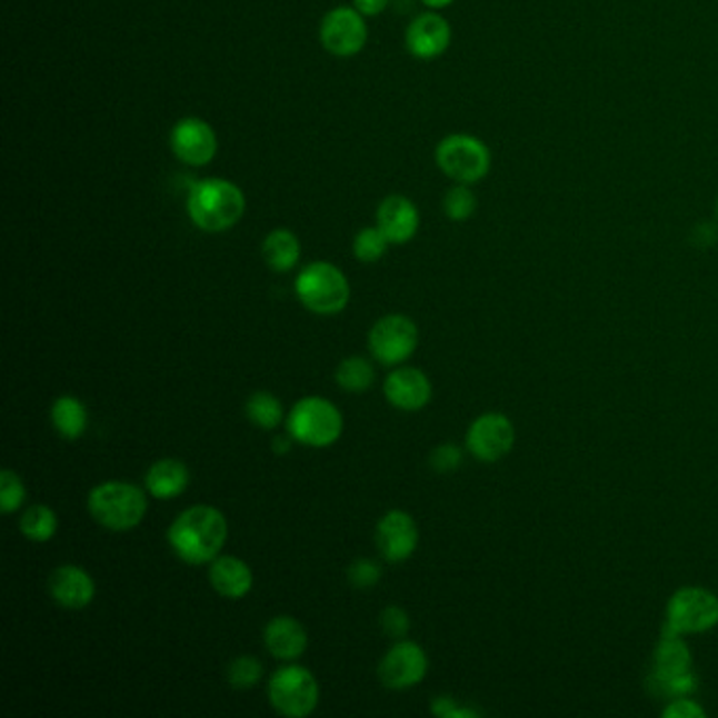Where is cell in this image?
<instances>
[{"mask_svg":"<svg viewBox=\"0 0 718 718\" xmlns=\"http://www.w3.org/2000/svg\"><path fill=\"white\" fill-rule=\"evenodd\" d=\"M51 419L63 439L74 440L82 437L87 428L84 405L74 397H60L51 407Z\"/></svg>","mask_w":718,"mask_h":718,"instance_id":"24","label":"cell"},{"mask_svg":"<svg viewBox=\"0 0 718 718\" xmlns=\"http://www.w3.org/2000/svg\"><path fill=\"white\" fill-rule=\"evenodd\" d=\"M167 538L181 560L190 565L211 562L226 544L228 522L213 506H192L173 520Z\"/></svg>","mask_w":718,"mask_h":718,"instance_id":"1","label":"cell"},{"mask_svg":"<svg viewBox=\"0 0 718 718\" xmlns=\"http://www.w3.org/2000/svg\"><path fill=\"white\" fill-rule=\"evenodd\" d=\"M190 472L180 459H160L146 472V489L157 499H173L186 491Z\"/></svg>","mask_w":718,"mask_h":718,"instance_id":"22","label":"cell"},{"mask_svg":"<svg viewBox=\"0 0 718 718\" xmlns=\"http://www.w3.org/2000/svg\"><path fill=\"white\" fill-rule=\"evenodd\" d=\"M691 670H694V656H691L687 640L682 639V635L661 632V639H659L656 654H654L651 675L659 677V679H668V677H679V675L691 672Z\"/></svg>","mask_w":718,"mask_h":718,"instance_id":"21","label":"cell"},{"mask_svg":"<svg viewBox=\"0 0 718 718\" xmlns=\"http://www.w3.org/2000/svg\"><path fill=\"white\" fill-rule=\"evenodd\" d=\"M49 592L61 607L82 609L96 597V584L77 565H61L49 578Z\"/></svg>","mask_w":718,"mask_h":718,"instance_id":"17","label":"cell"},{"mask_svg":"<svg viewBox=\"0 0 718 718\" xmlns=\"http://www.w3.org/2000/svg\"><path fill=\"white\" fill-rule=\"evenodd\" d=\"M188 213L205 232H223L239 223L245 213V195L232 181L209 178L190 188Z\"/></svg>","mask_w":718,"mask_h":718,"instance_id":"2","label":"cell"},{"mask_svg":"<svg viewBox=\"0 0 718 718\" xmlns=\"http://www.w3.org/2000/svg\"><path fill=\"white\" fill-rule=\"evenodd\" d=\"M171 150L183 164L205 167L218 154V136L202 119H181L171 129Z\"/></svg>","mask_w":718,"mask_h":718,"instance_id":"12","label":"cell"},{"mask_svg":"<svg viewBox=\"0 0 718 718\" xmlns=\"http://www.w3.org/2000/svg\"><path fill=\"white\" fill-rule=\"evenodd\" d=\"M301 303L317 315H338L350 301V285L340 268L329 261L306 266L296 280Z\"/></svg>","mask_w":718,"mask_h":718,"instance_id":"4","label":"cell"},{"mask_svg":"<svg viewBox=\"0 0 718 718\" xmlns=\"http://www.w3.org/2000/svg\"><path fill=\"white\" fill-rule=\"evenodd\" d=\"M418 325L402 315L379 319L369 333V350L381 365H399L418 348Z\"/></svg>","mask_w":718,"mask_h":718,"instance_id":"9","label":"cell"},{"mask_svg":"<svg viewBox=\"0 0 718 718\" xmlns=\"http://www.w3.org/2000/svg\"><path fill=\"white\" fill-rule=\"evenodd\" d=\"M440 171L458 183H477L491 169V152L485 141L468 133L447 136L437 146Z\"/></svg>","mask_w":718,"mask_h":718,"instance_id":"7","label":"cell"},{"mask_svg":"<svg viewBox=\"0 0 718 718\" xmlns=\"http://www.w3.org/2000/svg\"><path fill=\"white\" fill-rule=\"evenodd\" d=\"M649 687L661 696V698L670 699L682 698V696H691L698 689V677L691 672H685L679 677H668V679H659V677H649Z\"/></svg>","mask_w":718,"mask_h":718,"instance_id":"30","label":"cell"},{"mask_svg":"<svg viewBox=\"0 0 718 718\" xmlns=\"http://www.w3.org/2000/svg\"><path fill=\"white\" fill-rule=\"evenodd\" d=\"M282 405L280 400L270 392H256L247 400V418L263 430H275L282 421Z\"/></svg>","mask_w":718,"mask_h":718,"instance_id":"26","label":"cell"},{"mask_svg":"<svg viewBox=\"0 0 718 718\" xmlns=\"http://www.w3.org/2000/svg\"><path fill=\"white\" fill-rule=\"evenodd\" d=\"M341 421L340 409L319 397H308L300 400L289 418H287V430L291 439L300 440L308 447H329L340 439Z\"/></svg>","mask_w":718,"mask_h":718,"instance_id":"6","label":"cell"},{"mask_svg":"<svg viewBox=\"0 0 718 718\" xmlns=\"http://www.w3.org/2000/svg\"><path fill=\"white\" fill-rule=\"evenodd\" d=\"M89 512L101 527L112 531H129L138 527L146 510L148 499L136 485L108 480L89 493Z\"/></svg>","mask_w":718,"mask_h":718,"instance_id":"3","label":"cell"},{"mask_svg":"<svg viewBox=\"0 0 718 718\" xmlns=\"http://www.w3.org/2000/svg\"><path fill=\"white\" fill-rule=\"evenodd\" d=\"M348 579H350V584L355 588H373V586H378V581L381 579V569H379L378 562H373V560H355L348 567Z\"/></svg>","mask_w":718,"mask_h":718,"instance_id":"33","label":"cell"},{"mask_svg":"<svg viewBox=\"0 0 718 718\" xmlns=\"http://www.w3.org/2000/svg\"><path fill=\"white\" fill-rule=\"evenodd\" d=\"M322 47L338 58H352L367 44V23L362 13L350 7H338L320 23Z\"/></svg>","mask_w":718,"mask_h":718,"instance_id":"11","label":"cell"},{"mask_svg":"<svg viewBox=\"0 0 718 718\" xmlns=\"http://www.w3.org/2000/svg\"><path fill=\"white\" fill-rule=\"evenodd\" d=\"M456 710H458V704L453 698L442 696V698H437L432 701V715L435 717L451 718Z\"/></svg>","mask_w":718,"mask_h":718,"instance_id":"37","label":"cell"},{"mask_svg":"<svg viewBox=\"0 0 718 718\" xmlns=\"http://www.w3.org/2000/svg\"><path fill=\"white\" fill-rule=\"evenodd\" d=\"M263 642L275 658L296 659L306 651L308 635L298 619L279 616L263 628Z\"/></svg>","mask_w":718,"mask_h":718,"instance_id":"19","label":"cell"},{"mask_svg":"<svg viewBox=\"0 0 718 718\" xmlns=\"http://www.w3.org/2000/svg\"><path fill=\"white\" fill-rule=\"evenodd\" d=\"M661 717L666 718H706L708 712L706 708L691 698V696H682V698L670 699V704L661 710Z\"/></svg>","mask_w":718,"mask_h":718,"instance_id":"35","label":"cell"},{"mask_svg":"<svg viewBox=\"0 0 718 718\" xmlns=\"http://www.w3.org/2000/svg\"><path fill=\"white\" fill-rule=\"evenodd\" d=\"M209 581L216 592L226 599H242L253 588V574L245 560L237 557H218L211 560Z\"/></svg>","mask_w":718,"mask_h":718,"instance_id":"20","label":"cell"},{"mask_svg":"<svg viewBox=\"0 0 718 718\" xmlns=\"http://www.w3.org/2000/svg\"><path fill=\"white\" fill-rule=\"evenodd\" d=\"M390 0H355V9L362 16H379Z\"/></svg>","mask_w":718,"mask_h":718,"instance_id":"38","label":"cell"},{"mask_svg":"<svg viewBox=\"0 0 718 718\" xmlns=\"http://www.w3.org/2000/svg\"><path fill=\"white\" fill-rule=\"evenodd\" d=\"M717 218H718V199H717Z\"/></svg>","mask_w":718,"mask_h":718,"instance_id":"41","label":"cell"},{"mask_svg":"<svg viewBox=\"0 0 718 718\" xmlns=\"http://www.w3.org/2000/svg\"><path fill=\"white\" fill-rule=\"evenodd\" d=\"M20 531L30 541H49L58 531V517L49 506H32L20 519Z\"/></svg>","mask_w":718,"mask_h":718,"instance_id":"25","label":"cell"},{"mask_svg":"<svg viewBox=\"0 0 718 718\" xmlns=\"http://www.w3.org/2000/svg\"><path fill=\"white\" fill-rule=\"evenodd\" d=\"M407 49L418 60H437L451 44V26L439 13H423L409 23Z\"/></svg>","mask_w":718,"mask_h":718,"instance_id":"15","label":"cell"},{"mask_svg":"<svg viewBox=\"0 0 718 718\" xmlns=\"http://www.w3.org/2000/svg\"><path fill=\"white\" fill-rule=\"evenodd\" d=\"M388 245L390 240L379 228H362L355 239V256L365 263H373L386 253Z\"/></svg>","mask_w":718,"mask_h":718,"instance_id":"29","label":"cell"},{"mask_svg":"<svg viewBox=\"0 0 718 718\" xmlns=\"http://www.w3.org/2000/svg\"><path fill=\"white\" fill-rule=\"evenodd\" d=\"M459 463H461V449L458 445H439L432 453H430V466L437 470V472H453L458 470Z\"/></svg>","mask_w":718,"mask_h":718,"instance_id":"36","label":"cell"},{"mask_svg":"<svg viewBox=\"0 0 718 718\" xmlns=\"http://www.w3.org/2000/svg\"><path fill=\"white\" fill-rule=\"evenodd\" d=\"M272 447H275V451H277V453H289V449H291V440L287 439V437L282 435V437H277V439H275Z\"/></svg>","mask_w":718,"mask_h":718,"instance_id":"39","label":"cell"},{"mask_svg":"<svg viewBox=\"0 0 718 718\" xmlns=\"http://www.w3.org/2000/svg\"><path fill=\"white\" fill-rule=\"evenodd\" d=\"M428 658L418 642L400 640L379 661V680L390 689H409L423 680Z\"/></svg>","mask_w":718,"mask_h":718,"instance_id":"13","label":"cell"},{"mask_svg":"<svg viewBox=\"0 0 718 718\" xmlns=\"http://www.w3.org/2000/svg\"><path fill=\"white\" fill-rule=\"evenodd\" d=\"M26 499V487L13 470H2L0 475V508L4 515H11L20 508Z\"/></svg>","mask_w":718,"mask_h":718,"instance_id":"32","label":"cell"},{"mask_svg":"<svg viewBox=\"0 0 718 718\" xmlns=\"http://www.w3.org/2000/svg\"><path fill=\"white\" fill-rule=\"evenodd\" d=\"M379 624H381L383 635H388L392 639H405V635L411 628L407 611L400 609V607H386L381 611V616H379Z\"/></svg>","mask_w":718,"mask_h":718,"instance_id":"34","label":"cell"},{"mask_svg":"<svg viewBox=\"0 0 718 718\" xmlns=\"http://www.w3.org/2000/svg\"><path fill=\"white\" fill-rule=\"evenodd\" d=\"M268 696L275 710L282 717H308L319 704V682L306 668L287 666L272 675Z\"/></svg>","mask_w":718,"mask_h":718,"instance_id":"8","label":"cell"},{"mask_svg":"<svg viewBox=\"0 0 718 718\" xmlns=\"http://www.w3.org/2000/svg\"><path fill=\"white\" fill-rule=\"evenodd\" d=\"M477 195L470 190L468 183H458L453 186L445 199H442V209H445V216L451 221H466L470 220L477 211Z\"/></svg>","mask_w":718,"mask_h":718,"instance_id":"28","label":"cell"},{"mask_svg":"<svg viewBox=\"0 0 718 718\" xmlns=\"http://www.w3.org/2000/svg\"><path fill=\"white\" fill-rule=\"evenodd\" d=\"M517 440V430L510 418L503 413H482L475 419L466 432V449L485 463L506 458Z\"/></svg>","mask_w":718,"mask_h":718,"instance_id":"10","label":"cell"},{"mask_svg":"<svg viewBox=\"0 0 718 718\" xmlns=\"http://www.w3.org/2000/svg\"><path fill=\"white\" fill-rule=\"evenodd\" d=\"M383 395L402 411H419L432 399V383L419 369L402 367L386 378Z\"/></svg>","mask_w":718,"mask_h":718,"instance_id":"16","label":"cell"},{"mask_svg":"<svg viewBox=\"0 0 718 718\" xmlns=\"http://www.w3.org/2000/svg\"><path fill=\"white\" fill-rule=\"evenodd\" d=\"M381 557L390 562H402L409 559L418 548V525L411 515L402 510H390L383 519L379 520L376 529Z\"/></svg>","mask_w":718,"mask_h":718,"instance_id":"14","label":"cell"},{"mask_svg":"<svg viewBox=\"0 0 718 718\" xmlns=\"http://www.w3.org/2000/svg\"><path fill=\"white\" fill-rule=\"evenodd\" d=\"M423 2L432 9H442V7H449L453 0H423Z\"/></svg>","mask_w":718,"mask_h":718,"instance_id":"40","label":"cell"},{"mask_svg":"<svg viewBox=\"0 0 718 718\" xmlns=\"http://www.w3.org/2000/svg\"><path fill=\"white\" fill-rule=\"evenodd\" d=\"M378 228L386 235V239L395 245L409 242L418 235V207L400 195L381 200L378 209Z\"/></svg>","mask_w":718,"mask_h":718,"instance_id":"18","label":"cell"},{"mask_svg":"<svg viewBox=\"0 0 718 718\" xmlns=\"http://www.w3.org/2000/svg\"><path fill=\"white\" fill-rule=\"evenodd\" d=\"M261 256L266 263L277 270V272H287L291 268H296V263L300 261L301 245L298 237L291 230L279 228L275 232H270L263 245H261Z\"/></svg>","mask_w":718,"mask_h":718,"instance_id":"23","label":"cell"},{"mask_svg":"<svg viewBox=\"0 0 718 718\" xmlns=\"http://www.w3.org/2000/svg\"><path fill=\"white\" fill-rule=\"evenodd\" d=\"M718 626V597L701 586H682L666 605L664 632L704 635Z\"/></svg>","mask_w":718,"mask_h":718,"instance_id":"5","label":"cell"},{"mask_svg":"<svg viewBox=\"0 0 718 718\" xmlns=\"http://www.w3.org/2000/svg\"><path fill=\"white\" fill-rule=\"evenodd\" d=\"M261 675H263V668L260 659L249 658V656L237 658L228 666V682L235 689H251L253 685L260 682Z\"/></svg>","mask_w":718,"mask_h":718,"instance_id":"31","label":"cell"},{"mask_svg":"<svg viewBox=\"0 0 718 718\" xmlns=\"http://www.w3.org/2000/svg\"><path fill=\"white\" fill-rule=\"evenodd\" d=\"M373 367L367 359L360 357H350L343 360L338 371H336V379L343 390L348 392H365L367 388H371L373 383Z\"/></svg>","mask_w":718,"mask_h":718,"instance_id":"27","label":"cell"}]
</instances>
